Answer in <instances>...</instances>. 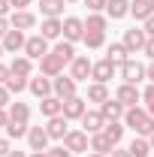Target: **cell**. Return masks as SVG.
<instances>
[{
  "mask_svg": "<svg viewBox=\"0 0 154 157\" xmlns=\"http://www.w3.org/2000/svg\"><path fill=\"white\" fill-rule=\"evenodd\" d=\"M121 121L133 130L136 136H151V133H154V115H148L145 106H133V109H127Z\"/></svg>",
  "mask_w": 154,
  "mask_h": 157,
  "instance_id": "cell-1",
  "label": "cell"
},
{
  "mask_svg": "<svg viewBox=\"0 0 154 157\" xmlns=\"http://www.w3.org/2000/svg\"><path fill=\"white\" fill-rule=\"evenodd\" d=\"M115 100L124 106V109H133V106H139L142 103V91L136 88V85H127V82H121L115 91Z\"/></svg>",
  "mask_w": 154,
  "mask_h": 157,
  "instance_id": "cell-2",
  "label": "cell"
},
{
  "mask_svg": "<svg viewBox=\"0 0 154 157\" xmlns=\"http://www.w3.org/2000/svg\"><path fill=\"white\" fill-rule=\"evenodd\" d=\"M118 73H121V82H127V85H139L142 78H145V67L139 63V60H127V63H121L118 67Z\"/></svg>",
  "mask_w": 154,
  "mask_h": 157,
  "instance_id": "cell-3",
  "label": "cell"
},
{
  "mask_svg": "<svg viewBox=\"0 0 154 157\" xmlns=\"http://www.w3.org/2000/svg\"><path fill=\"white\" fill-rule=\"evenodd\" d=\"M64 145H67L73 154H79V151L88 154V151H91V136H88L85 130H70V133L64 136Z\"/></svg>",
  "mask_w": 154,
  "mask_h": 157,
  "instance_id": "cell-4",
  "label": "cell"
},
{
  "mask_svg": "<svg viewBox=\"0 0 154 157\" xmlns=\"http://www.w3.org/2000/svg\"><path fill=\"white\" fill-rule=\"evenodd\" d=\"M27 88H30V94L39 97V100H45V97H52V94H55V82H52L48 76H42V73H39V76H30Z\"/></svg>",
  "mask_w": 154,
  "mask_h": 157,
  "instance_id": "cell-5",
  "label": "cell"
},
{
  "mask_svg": "<svg viewBox=\"0 0 154 157\" xmlns=\"http://www.w3.org/2000/svg\"><path fill=\"white\" fill-rule=\"evenodd\" d=\"M124 45H127V52L136 55V52H142L145 48V42H148V33L142 30V27H130V30H124V39H121Z\"/></svg>",
  "mask_w": 154,
  "mask_h": 157,
  "instance_id": "cell-6",
  "label": "cell"
},
{
  "mask_svg": "<svg viewBox=\"0 0 154 157\" xmlns=\"http://www.w3.org/2000/svg\"><path fill=\"white\" fill-rule=\"evenodd\" d=\"M48 52H52V48H48V39H45V36H27V42H24V55H27L30 60H42Z\"/></svg>",
  "mask_w": 154,
  "mask_h": 157,
  "instance_id": "cell-7",
  "label": "cell"
},
{
  "mask_svg": "<svg viewBox=\"0 0 154 157\" xmlns=\"http://www.w3.org/2000/svg\"><path fill=\"white\" fill-rule=\"evenodd\" d=\"M91 70H94V60L88 58V55H76V60L70 63V76L76 78V82H88L91 78Z\"/></svg>",
  "mask_w": 154,
  "mask_h": 157,
  "instance_id": "cell-8",
  "label": "cell"
},
{
  "mask_svg": "<svg viewBox=\"0 0 154 157\" xmlns=\"http://www.w3.org/2000/svg\"><path fill=\"white\" fill-rule=\"evenodd\" d=\"M88 112V100L85 97H70V100H64V118L67 121H82V115Z\"/></svg>",
  "mask_w": 154,
  "mask_h": 157,
  "instance_id": "cell-9",
  "label": "cell"
},
{
  "mask_svg": "<svg viewBox=\"0 0 154 157\" xmlns=\"http://www.w3.org/2000/svg\"><path fill=\"white\" fill-rule=\"evenodd\" d=\"M64 67H67V63H64L55 52H48L45 58L39 60V73H42V76H48V78H58L60 73H64Z\"/></svg>",
  "mask_w": 154,
  "mask_h": 157,
  "instance_id": "cell-10",
  "label": "cell"
},
{
  "mask_svg": "<svg viewBox=\"0 0 154 157\" xmlns=\"http://www.w3.org/2000/svg\"><path fill=\"white\" fill-rule=\"evenodd\" d=\"M64 39H70V42L85 39V18H76V15L64 18Z\"/></svg>",
  "mask_w": 154,
  "mask_h": 157,
  "instance_id": "cell-11",
  "label": "cell"
},
{
  "mask_svg": "<svg viewBox=\"0 0 154 157\" xmlns=\"http://www.w3.org/2000/svg\"><path fill=\"white\" fill-rule=\"evenodd\" d=\"M82 127H85V133H88V136H94V133H100V130H103V127H106V118H103V112H100V109H88V112H85V115H82Z\"/></svg>",
  "mask_w": 154,
  "mask_h": 157,
  "instance_id": "cell-12",
  "label": "cell"
},
{
  "mask_svg": "<svg viewBox=\"0 0 154 157\" xmlns=\"http://www.w3.org/2000/svg\"><path fill=\"white\" fill-rule=\"evenodd\" d=\"M9 24H12L15 30H30V27H37V15H33L30 9H12Z\"/></svg>",
  "mask_w": 154,
  "mask_h": 157,
  "instance_id": "cell-13",
  "label": "cell"
},
{
  "mask_svg": "<svg viewBox=\"0 0 154 157\" xmlns=\"http://www.w3.org/2000/svg\"><path fill=\"white\" fill-rule=\"evenodd\" d=\"M52 82H55V97H60V100H70V97H76V78L73 76H64V73H60L58 78H52Z\"/></svg>",
  "mask_w": 154,
  "mask_h": 157,
  "instance_id": "cell-14",
  "label": "cell"
},
{
  "mask_svg": "<svg viewBox=\"0 0 154 157\" xmlns=\"http://www.w3.org/2000/svg\"><path fill=\"white\" fill-rule=\"evenodd\" d=\"M24 42H27V36H24V30H9L6 36H3V48H6V55H18V52H24Z\"/></svg>",
  "mask_w": 154,
  "mask_h": 157,
  "instance_id": "cell-15",
  "label": "cell"
},
{
  "mask_svg": "<svg viewBox=\"0 0 154 157\" xmlns=\"http://www.w3.org/2000/svg\"><path fill=\"white\" fill-rule=\"evenodd\" d=\"M45 133H48V139H60V142H64V136L70 133V121H67L64 115L48 118V124H45Z\"/></svg>",
  "mask_w": 154,
  "mask_h": 157,
  "instance_id": "cell-16",
  "label": "cell"
},
{
  "mask_svg": "<svg viewBox=\"0 0 154 157\" xmlns=\"http://www.w3.org/2000/svg\"><path fill=\"white\" fill-rule=\"evenodd\" d=\"M115 70H118V67L112 63V60L103 58V60H97V63H94V70H91V78H94V82H100V85H106L109 78L115 76Z\"/></svg>",
  "mask_w": 154,
  "mask_h": 157,
  "instance_id": "cell-17",
  "label": "cell"
},
{
  "mask_svg": "<svg viewBox=\"0 0 154 157\" xmlns=\"http://www.w3.org/2000/svg\"><path fill=\"white\" fill-rule=\"evenodd\" d=\"M39 36H45L48 42L58 39V36H64V18H42V24H39Z\"/></svg>",
  "mask_w": 154,
  "mask_h": 157,
  "instance_id": "cell-18",
  "label": "cell"
},
{
  "mask_svg": "<svg viewBox=\"0 0 154 157\" xmlns=\"http://www.w3.org/2000/svg\"><path fill=\"white\" fill-rule=\"evenodd\" d=\"M27 145H30V151H45V145H48L45 127H30L27 130Z\"/></svg>",
  "mask_w": 154,
  "mask_h": 157,
  "instance_id": "cell-19",
  "label": "cell"
},
{
  "mask_svg": "<svg viewBox=\"0 0 154 157\" xmlns=\"http://www.w3.org/2000/svg\"><path fill=\"white\" fill-rule=\"evenodd\" d=\"M39 112L45 118H55V115H64V100L60 97H45V100H39Z\"/></svg>",
  "mask_w": 154,
  "mask_h": 157,
  "instance_id": "cell-20",
  "label": "cell"
},
{
  "mask_svg": "<svg viewBox=\"0 0 154 157\" xmlns=\"http://www.w3.org/2000/svg\"><path fill=\"white\" fill-rule=\"evenodd\" d=\"M9 70H12V76H24V78H30V76H33V60L27 58V55H18V58H12Z\"/></svg>",
  "mask_w": 154,
  "mask_h": 157,
  "instance_id": "cell-21",
  "label": "cell"
},
{
  "mask_svg": "<svg viewBox=\"0 0 154 157\" xmlns=\"http://www.w3.org/2000/svg\"><path fill=\"white\" fill-rule=\"evenodd\" d=\"M106 60H112L115 67L127 63V60H130V52H127V45H124V42H112V45L106 48Z\"/></svg>",
  "mask_w": 154,
  "mask_h": 157,
  "instance_id": "cell-22",
  "label": "cell"
},
{
  "mask_svg": "<svg viewBox=\"0 0 154 157\" xmlns=\"http://www.w3.org/2000/svg\"><path fill=\"white\" fill-rule=\"evenodd\" d=\"M100 112H103V118H106V121H121L127 109H124V106H121L115 97H109L106 103H103V106H100Z\"/></svg>",
  "mask_w": 154,
  "mask_h": 157,
  "instance_id": "cell-23",
  "label": "cell"
},
{
  "mask_svg": "<svg viewBox=\"0 0 154 157\" xmlns=\"http://www.w3.org/2000/svg\"><path fill=\"white\" fill-rule=\"evenodd\" d=\"M52 52H55L64 63H73V60H76V42H70V39H58Z\"/></svg>",
  "mask_w": 154,
  "mask_h": 157,
  "instance_id": "cell-24",
  "label": "cell"
},
{
  "mask_svg": "<svg viewBox=\"0 0 154 157\" xmlns=\"http://www.w3.org/2000/svg\"><path fill=\"white\" fill-rule=\"evenodd\" d=\"M64 3H67V0H39L42 18H60V15H64Z\"/></svg>",
  "mask_w": 154,
  "mask_h": 157,
  "instance_id": "cell-25",
  "label": "cell"
},
{
  "mask_svg": "<svg viewBox=\"0 0 154 157\" xmlns=\"http://www.w3.org/2000/svg\"><path fill=\"white\" fill-rule=\"evenodd\" d=\"M106 15H109L112 21L130 15V0H109V3H106Z\"/></svg>",
  "mask_w": 154,
  "mask_h": 157,
  "instance_id": "cell-26",
  "label": "cell"
},
{
  "mask_svg": "<svg viewBox=\"0 0 154 157\" xmlns=\"http://www.w3.org/2000/svg\"><path fill=\"white\" fill-rule=\"evenodd\" d=\"M112 148H115V142L106 136L103 130L91 136V151H97V154H112Z\"/></svg>",
  "mask_w": 154,
  "mask_h": 157,
  "instance_id": "cell-27",
  "label": "cell"
},
{
  "mask_svg": "<svg viewBox=\"0 0 154 157\" xmlns=\"http://www.w3.org/2000/svg\"><path fill=\"white\" fill-rule=\"evenodd\" d=\"M6 112H9V121L30 124V106H27V103H18V100H15V103H9V109H6Z\"/></svg>",
  "mask_w": 154,
  "mask_h": 157,
  "instance_id": "cell-28",
  "label": "cell"
},
{
  "mask_svg": "<svg viewBox=\"0 0 154 157\" xmlns=\"http://www.w3.org/2000/svg\"><path fill=\"white\" fill-rule=\"evenodd\" d=\"M109 27V15H100V12H88L85 18V30H94V33H106Z\"/></svg>",
  "mask_w": 154,
  "mask_h": 157,
  "instance_id": "cell-29",
  "label": "cell"
},
{
  "mask_svg": "<svg viewBox=\"0 0 154 157\" xmlns=\"http://www.w3.org/2000/svg\"><path fill=\"white\" fill-rule=\"evenodd\" d=\"M85 100H88V103H100V106H103V103L109 100V88H106V85H100V82H94V85H88Z\"/></svg>",
  "mask_w": 154,
  "mask_h": 157,
  "instance_id": "cell-30",
  "label": "cell"
},
{
  "mask_svg": "<svg viewBox=\"0 0 154 157\" xmlns=\"http://www.w3.org/2000/svg\"><path fill=\"white\" fill-rule=\"evenodd\" d=\"M130 15L136 21L151 18V0H130Z\"/></svg>",
  "mask_w": 154,
  "mask_h": 157,
  "instance_id": "cell-31",
  "label": "cell"
},
{
  "mask_svg": "<svg viewBox=\"0 0 154 157\" xmlns=\"http://www.w3.org/2000/svg\"><path fill=\"white\" fill-rule=\"evenodd\" d=\"M127 148H130L133 157H148V154H151V142H148V136H133V142H130Z\"/></svg>",
  "mask_w": 154,
  "mask_h": 157,
  "instance_id": "cell-32",
  "label": "cell"
},
{
  "mask_svg": "<svg viewBox=\"0 0 154 157\" xmlns=\"http://www.w3.org/2000/svg\"><path fill=\"white\" fill-rule=\"evenodd\" d=\"M124 130H127V124H124V121H106V127H103V133L112 139L115 145L124 139Z\"/></svg>",
  "mask_w": 154,
  "mask_h": 157,
  "instance_id": "cell-33",
  "label": "cell"
},
{
  "mask_svg": "<svg viewBox=\"0 0 154 157\" xmlns=\"http://www.w3.org/2000/svg\"><path fill=\"white\" fill-rule=\"evenodd\" d=\"M27 130H30V127H27V124H21V121H9V124H6V136H9V139L27 136Z\"/></svg>",
  "mask_w": 154,
  "mask_h": 157,
  "instance_id": "cell-34",
  "label": "cell"
},
{
  "mask_svg": "<svg viewBox=\"0 0 154 157\" xmlns=\"http://www.w3.org/2000/svg\"><path fill=\"white\" fill-rule=\"evenodd\" d=\"M88 48H103L106 45V33H94V30H85V39H82Z\"/></svg>",
  "mask_w": 154,
  "mask_h": 157,
  "instance_id": "cell-35",
  "label": "cell"
},
{
  "mask_svg": "<svg viewBox=\"0 0 154 157\" xmlns=\"http://www.w3.org/2000/svg\"><path fill=\"white\" fill-rule=\"evenodd\" d=\"M27 82H30V78H24V76H9L6 88H9V94H21V91L27 88Z\"/></svg>",
  "mask_w": 154,
  "mask_h": 157,
  "instance_id": "cell-36",
  "label": "cell"
},
{
  "mask_svg": "<svg viewBox=\"0 0 154 157\" xmlns=\"http://www.w3.org/2000/svg\"><path fill=\"white\" fill-rule=\"evenodd\" d=\"M142 103H145L148 115H154V85H148V88L142 91Z\"/></svg>",
  "mask_w": 154,
  "mask_h": 157,
  "instance_id": "cell-37",
  "label": "cell"
},
{
  "mask_svg": "<svg viewBox=\"0 0 154 157\" xmlns=\"http://www.w3.org/2000/svg\"><path fill=\"white\" fill-rule=\"evenodd\" d=\"M48 157H73V151L67 148V145H55V148H45Z\"/></svg>",
  "mask_w": 154,
  "mask_h": 157,
  "instance_id": "cell-38",
  "label": "cell"
},
{
  "mask_svg": "<svg viewBox=\"0 0 154 157\" xmlns=\"http://www.w3.org/2000/svg\"><path fill=\"white\" fill-rule=\"evenodd\" d=\"M106 3H109V0H85L88 12H103V9H106Z\"/></svg>",
  "mask_w": 154,
  "mask_h": 157,
  "instance_id": "cell-39",
  "label": "cell"
},
{
  "mask_svg": "<svg viewBox=\"0 0 154 157\" xmlns=\"http://www.w3.org/2000/svg\"><path fill=\"white\" fill-rule=\"evenodd\" d=\"M12 15V0H0V18H9Z\"/></svg>",
  "mask_w": 154,
  "mask_h": 157,
  "instance_id": "cell-40",
  "label": "cell"
},
{
  "mask_svg": "<svg viewBox=\"0 0 154 157\" xmlns=\"http://www.w3.org/2000/svg\"><path fill=\"white\" fill-rule=\"evenodd\" d=\"M9 97H12V94H9V88H6V85H0V109H6V106H9Z\"/></svg>",
  "mask_w": 154,
  "mask_h": 157,
  "instance_id": "cell-41",
  "label": "cell"
},
{
  "mask_svg": "<svg viewBox=\"0 0 154 157\" xmlns=\"http://www.w3.org/2000/svg\"><path fill=\"white\" fill-rule=\"evenodd\" d=\"M9 76H12V70H9L6 63H0V85H6V82H9Z\"/></svg>",
  "mask_w": 154,
  "mask_h": 157,
  "instance_id": "cell-42",
  "label": "cell"
},
{
  "mask_svg": "<svg viewBox=\"0 0 154 157\" xmlns=\"http://www.w3.org/2000/svg\"><path fill=\"white\" fill-rule=\"evenodd\" d=\"M12 30V24H9V18H0V42H3V36Z\"/></svg>",
  "mask_w": 154,
  "mask_h": 157,
  "instance_id": "cell-43",
  "label": "cell"
},
{
  "mask_svg": "<svg viewBox=\"0 0 154 157\" xmlns=\"http://www.w3.org/2000/svg\"><path fill=\"white\" fill-rule=\"evenodd\" d=\"M142 30H145L148 36H154V15H151V18H145V21H142Z\"/></svg>",
  "mask_w": 154,
  "mask_h": 157,
  "instance_id": "cell-44",
  "label": "cell"
},
{
  "mask_svg": "<svg viewBox=\"0 0 154 157\" xmlns=\"http://www.w3.org/2000/svg\"><path fill=\"white\" fill-rule=\"evenodd\" d=\"M109 157H133V154H130V148H118V145H115Z\"/></svg>",
  "mask_w": 154,
  "mask_h": 157,
  "instance_id": "cell-45",
  "label": "cell"
},
{
  "mask_svg": "<svg viewBox=\"0 0 154 157\" xmlns=\"http://www.w3.org/2000/svg\"><path fill=\"white\" fill-rule=\"evenodd\" d=\"M9 151H12V142L9 139H0V157H6Z\"/></svg>",
  "mask_w": 154,
  "mask_h": 157,
  "instance_id": "cell-46",
  "label": "cell"
},
{
  "mask_svg": "<svg viewBox=\"0 0 154 157\" xmlns=\"http://www.w3.org/2000/svg\"><path fill=\"white\" fill-rule=\"evenodd\" d=\"M142 52H145V55L154 60V36H148V42H145V48H142Z\"/></svg>",
  "mask_w": 154,
  "mask_h": 157,
  "instance_id": "cell-47",
  "label": "cell"
},
{
  "mask_svg": "<svg viewBox=\"0 0 154 157\" xmlns=\"http://www.w3.org/2000/svg\"><path fill=\"white\" fill-rule=\"evenodd\" d=\"M6 124H9V112L0 109V130H6Z\"/></svg>",
  "mask_w": 154,
  "mask_h": 157,
  "instance_id": "cell-48",
  "label": "cell"
},
{
  "mask_svg": "<svg viewBox=\"0 0 154 157\" xmlns=\"http://www.w3.org/2000/svg\"><path fill=\"white\" fill-rule=\"evenodd\" d=\"M145 78H148V82H151V85H154V60H151V63H148V67H145Z\"/></svg>",
  "mask_w": 154,
  "mask_h": 157,
  "instance_id": "cell-49",
  "label": "cell"
},
{
  "mask_svg": "<svg viewBox=\"0 0 154 157\" xmlns=\"http://www.w3.org/2000/svg\"><path fill=\"white\" fill-rule=\"evenodd\" d=\"M30 6V0H12V9H27Z\"/></svg>",
  "mask_w": 154,
  "mask_h": 157,
  "instance_id": "cell-50",
  "label": "cell"
},
{
  "mask_svg": "<svg viewBox=\"0 0 154 157\" xmlns=\"http://www.w3.org/2000/svg\"><path fill=\"white\" fill-rule=\"evenodd\" d=\"M6 157H30V154H24V151H9Z\"/></svg>",
  "mask_w": 154,
  "mask_h": 157,
  "instance_id": "cell-51",
  "label": "cell"
},
{
  "mask_svg": "<svg viewBox=\"0 0 154 157\" xmlns=\"http://www.w3.org/2000/svg\"><path fill=\"white\" fill-rule=\"evenodd\" d=\"M30 157H48V151H30Z\"/></svg>",
  "mask_w": 154,
  "mask_h": 157,
  "instance_id": "cell-52",
  "label": "cell"
},
{
  "mask_svg": "<svg viewBox=\"0 0 154 157\" xmlns=\"http://www.w3.org/2000/svg\"><path fill=\"white\" fill-rule=\"evenodd\" d=\"M85 157H109V154H97V151H91V154H85Z\"/></svg>",
  "mask_w": 154,
  "mask_h": 157,
  "instance_id": "cell-53",
  "label": "cell"
},
{
  "mask_svg": "<svg viewBox=\"0 0 154 157\" xmlns=\"http://www.w3.org/2000/svg\"><path fill=\"white\" fill-rule=\"evenodd\" d=\"M148 142H151V151H154V133H151V136H148Z\"/></svg>",
  "mask_w": 154,
  "mask_h": 157,
  "instance_id": "cell-54",
  "label": "cell"
},
{
  "mask_svg": "<svg viewBox=\"0 0 154 157\" xmlns=\"http://www.w3.org/2000/svg\"><path fill=\"white\" fill-rule=\"evenodd\" d=\"M3 55H6V48H3V42H0V58H3Z\"/></svg>",
  "mask_w": 154,
  "mask_h": 157,
  "instance_id": "cell-55",
  "label": "cell"
},
{
  "mask_svg": "<svg viewBox=\"0 0 154 157\" xmlns=\"http://www.w3.org/2000/svg\"><path fill=\"white\" fill-rule=\"evenodd\" d=\"M151 15H154V0H151Z\"/></svg>",
  "mask_w": 154,
  "mask_h": 157,
  "instance_id": "cell-56",
  "label": "cell"
},
{
  "mask_svg": "<svg viewBox=\"0 0 154 157\" xmlns=\"http://www.w3.org/2000/svg\"><path fill=\"white\" fill-rule=\"evenodd\" d=\"M67 3H76V0H67Z\"/></svg>",
  "mask_w": 154,
  "mask_h": 157,
  "instance_id": "cell-57",
  "label": "cell"
}]
</instances>
